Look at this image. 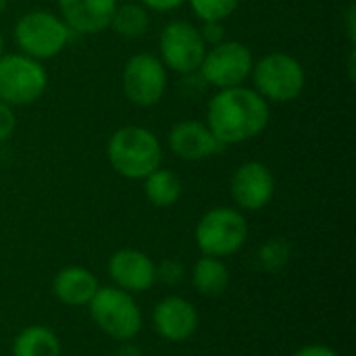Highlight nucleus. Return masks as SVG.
I'll list each match as a JSON object with an SVG mask.
<instances>
[{
    "label": "nucleus",
    "mask_w": 356,
    "mask_h": 356,
    "mask_svg": "<svg viewBox=\"0 0 356 356\" xmlns=\"http://www.w3.org/2000/svg\"><path fill=\"white\" fill-rule=\"evenodd\" d=\"M271 119V104L248 86L217 90L207 104L204 123L227 148L259 138Z\"/></svg>",
    "instance_id": "1"
},
{
    "label": "nucleus",
    "mask_w": 356,
    "mask_h": 356,
    "mask_svg": "<svg viewBox=\"0 0 356 356\" xmlns=\"http://www.w3.org/2000/svg\"><path fill=\"white\" fill-rule=\"evenodd\" d=\"M106 159L115 173L125 179H144L161 167L163 146L154 131L142 125H123L106 142Z\"/></svg>",
    "instance_id": "2"
},
{
    "label": "nucleus",
    "mask_w": 356,
    "mask_h": 356,
    "mask_svg": "<svg viewBox=\"0 0 356 356\" xmlns=\"http://www.w3.org/2000/svg\"><path fill=\"white\" fill-rule=\"evenodd\" d=\"M71 35L73 31L60 15L44 8L27 10L13 27V38L19 52L40 63L58 56L67 48Z\"/></svg>",
    "instance_id": "3"
},
{
    "label": "nucleus",
    "mask_w": 356,
    "mask_h": 356,
    "mask_svg": "<svg viewBox=\"0 0 356 356\" xmlns=\"http://www.w3.org/2000/svg\"><path fill=\"white\" fill-rule=\"evenodd\" d=\"M252 90L269 104H286L296 100L307 88V73L302 63L288 52H269L254 60Z\"/></svg>",
    "instance_id": "4"
},
{
    "label": "nucleus",
    "mask_w": 356,
    "mask_h": 356,
    "mask_svg": "<svg viewBox=\"0 0 356 356\" xmlns=\"http://www.w3.org/2000/svg\"><path fill=\"white\" fill-rule=\"evenodd\" d=\"M88 309L94 325L119 344L131 342L142 332L144 319L134 294L123 292L117 286H100Z\"/></svg>",
    "instance_id": "5"
},
{
    "label": "nucleus",
    "mask_w": 356,
    "mask_h": 356,
    "mask_svg": "<svg viewBox=\"0 0 356 356\" xmlns=\"http://www.w3.org/2000/svg\"><path fill=\"white\" fill-rule=\"evenodd\" d=\"M194 240L204 257L227 259L248 240V221L236 207H213L196 223Z\"/></svg>",
    "instance_id": "6"
},
{
    "label": "nucleus",
    "mask_w": 356,
    "mask_h": 356,
    "mask_svg": "<svg viewBox=\"0 0 356 356\" xmlns=\"http://www.w3.org/2000/svg\"><path fill=\"white\" fill-rule=\"evenodd\" d=\"M48 88L44 65L21 52L0 56V102L8 106H29L42 98Z\"/></svg>",
    "instance_id": "7"
},
{
    "label": "nucleus",
    "mask_w": 356,
    "mask_h": 356,
    "mask_svg": "<svg viewBox=\"0 0 356 356\" xmlns=\"http://www.w3.org/2000/svg\"><path fill=\"white\" fill-rule=\"evenodd\" d=\"M169 73L161 58L152 52H138L127 58L121 71L123 96L140 108L159 104L167 92Z\"/></svg>",
    "instance_id": "8"
},
{
    "label": "nucleus",
    "mask_w": 356,
    "mask_h": 356,
    "mask_svg": "<svg viewBox=\"0 0 356 356\" xmlns=\"http://www.w3.org/2000/svg\"><path fill=\"white\" fill-rule=\"evenodd\" d=\"M252 65H254V54L244 42L223 40L207 48L198 73L209 86L217 90H225V88L244 86V81L250 77Z\"/></svg>",
    "instance_id": "9"
},
{
    "label": "nucleus",
    "mask_w": 356,
    "mask_h": 356,
    "mask_svg": "<svg viewBox=\"0 0 356 356\" xmlns=\"http://www.w3.org/2000/svg\"><path fill=\"white\" fill-rule=\"evenodd\" d=\"M207 44L196 25L190 21H169L159 38V58L167 71L179 75L198 73L200 63L207 54Z\"/></svg>",
    "instance_id": "10"
},
{
    "label": "nucleus",
    "mask_w": 356,
    "mask_h": 356,
    "mask_svg": "<svg viewBox=\"0 0 356 356\" xmlns=\"http://www.w3.org/2000/svg\"><path fill=\"white\" fill-rule=\"evenodd\" d=\"M229 194L242 213L263 211L275 196V177L271 169L261 161L242 163L229 181Z\"/></svg>",
    "instance_id": "11"
},
{
    "label": "nucleus",
    "mask_w": 356,
    "mask_h": 356,
    "mask_svg": "<svg viewBox=\"0 0 356 356\" xmlns=\"http://www.w3.org/2000/svg\"><path fill=\"white\" fill-rule=\"evenodd\" d=\"M113 284L129 294L148 292L156 284V263L138 248H121L106 263Z\"/></svg>",
    "instance_id": "12"
},
{
    "label": "nucleus",
    "mask_w": 356,
    "mask_h": 356,
    "mask_svg": "<svg viewBox=\"0 0 356 356\" xmlns=\"http://www.w3.org/2000/svg\"><path fill=\"white\" fill-rule=\"evenodd\" d=\"M198 311L196 307L181 296H165L152 309V327L154 332L173 344L190 340L198 330Z\"/></svg>",
    "instance_id": "13"
},
{
    "label": "nucleus",
    "mask_w": 356,
    "mask_h": 356,
    "mask_svg": "<svg viewBox=\"0 0 356 356\" xmlns=\"http://www.w3.org/2000/svg\"><path fill=\"white\" fill-rule=\"evenodd\" d=\"M167 144L169 150L181 161H204L225 150L209 125L198 119L177 121L167 134Z\"/></svg>",
    "instance_id": "14"
},
{
    "label": "nucleus",
    "mask_w": 356,
    "mask_h": 356,
    "mask_svg": "<svg viewBox=\"0 0 356 356\" xmlns=\"http://www.w3.org/2000/svg\"><path fill=\"white\" fill-rule=\"evenodd\" d=\"M58 15L73 33L98 35L108 29L119 0H56Z\"/></svg>",
    "instance_id": "15"
},
{
    "label": "nucleus",
    "mask_w": 356,
    "mask_h": 356,
    "mask_svg": "<svg viewBox=\"0 0 356 356\" xmlns=\"http://www.w3.org/2000/svg\"><path fill=\"white\" fill-rule=\"evenodd\" d=\"M100 284L96 275L81 267V265H69L63 267L54 280H52V294L58 302L67 307H88L94 294L98 292Z\"/></svg>",
    "instance_id": "16"
},
{
    "label": "nucleus",
    "mask_w": 356,
    "mask_h": 356,
    "mask_svg": "<svg viewBox=\"0 0 356 356\" xmlns=\"http://www.w3.org/2000/svg\"><path fill=\"white\" fill-rule=\"evenodd\" d=\"M192 286L200 296L217 298L229 286V269L223 259L215 257H200L192 267Z\"/></svg>",
    "instance_id": "17"
},
{
    "label": "nucleus",
    "mask_w": 356,
    "mask_h": 356,
    "mask_svg": "<svg viewBox=\"0 0 356 356\" xmlns=\"http://www.w3.org/2000/svg\"><path fill=\"white\" fill-rule=\"evenodd\" d=\"M13 356H60V340L46 325H27L13 340Z\"/></svg>",
    "instance_id": "18"
},
{
    "label": "nucleus",
    "mask_w": 356,
    "mask_h": 356,
    "mask_svg": "<svg viewBox=\"0 0 356 356\" xmlns=\"http://www.w3.org/2000/svg\"><path fill=\"white\" fill-rule=\"evenodd\" d=\"M142 181H144L146 200L156 209H169V207L177 204V200L181 198L184 184H181L179 175L171 169L159 167L152 173H148Z\"/></svg>",
    "instance_id": "19"
},
{
    "label": "nucleus",
    "mask_w": 356,
    "mask_h": 356,
    "mask_svg": "<svg viewBox=\"0 0 356 356\" xmlns=\"http://www.w3.org/2000/svg\"><path fill=\"white\" fill-rule=\"evenodd\" d=\"M148 25H150V13H148L146 6H142L136 0V2L117 4L108 27H113L115 33H119L121 38L136 40V38L146 33Z\"/></svg>",
    "instance_id": "20"
},
{
    "label": "nucleus",
    "mask_w": 356,
    "mask_h": 356,
    "mask_svg": "<svg viewBox=\"0 0 356 356\" xmlns=\"http://www.w3.org/2000/svg\"><path fill=\"white\" fill-rule=\"evenodd\" d=\"M259 265L267 273H280L292 261V246L286 238H269L259 248Z\"/></svg>",
    "instance_id": "21"
},
{
    "label": "nucleus",
    "mask_w": 356,
    "mask_h": 356,
    "mask_svg": "<svg viewBox=\"0 0 356 356\" xmlns=\"http://www.w3.org/2000/svg\"><path fill=\"white\" fill-rule=\"evenodd\" d=\"M186 2H190L192 13L200 21H223V23L240 6V0H186Z\"/></svg>",
    "instance_id": "22"
},
{
    "label": "nucleus",
    "mask_w": 356,
    "mask_h": 356,
    "mask_svg": "<svg viewBox=\"0 0 356 356\" xmlns=\"http://www.w3.org/2000/svg\"><path fill=\"white\" fill-rule=\"evenodd\" d=\"M186 277V265L177 259H163L156 265V282L165 286H179Z\"/></svg>",
    "instance_id": "23"
},
{
    "label": "nucleus",
    "mask_w": 356,
    "mask_h": 356,
    "mask_svg": "<svg viewBox=\"0 0 356 356\" xmlns=\"http://www.w3.org/2000/svg\"><path fill=\"white\" fill-rule=\"evenodd\" d=\"M198 31L207 46H215L225 40V23L223 21H202Z\"/></svg>",
    "instance_id": "24"
},
{
    "label": "nucleus",
    "mask_w": 356,
    "mask_h": 356,
    "mask_svg": "<svg viewBox=\"0 0 356 356\" xmlns=\"http://www.w3.org/2000/svg\"><path fill=\"white\" fill-rule=\"evenodd\" d=\"M15 127H17V117H15L13 106L0 102V144L6 142L15 134Z\"/></svg>",
    "instance_id": "25"
},
{
    "label": "nucleus",
    "mask_w": 356,
    "mask_h": 356,
    "mask_svg": "<svg viewBox=\"0 0 356 356\" xmlns=\"http://www.w3.org/2000/svg\"><path fill=\"white\" fill-rule=\"evenodd\" d=\"M138 2L148 10H156V13H171L186 4V0H138Z\"/></svg>",
    "instance_id": "26"
},
{
    "label": "nucleus",
    "mask_w": 356,
    "mask_h": 356,
    "mask_svg": "<svg viewBox=\"0 0 356 356\" xmlns=\"http://www.w3.org/2000/svg\"><path fill=\"white\" fill-rule=\"evenodd\" d=\"M292 356H340L332 346L325 344H307L302 348H298Z\"/></svg>",
    "instance_id": "27"
},
{
    "label": "nucleus",
    "mask_w": 356,
    "mask_h": 356,
    "mask_svg": "<svg viewBox=\"0 0 356 356\" xmlns=\"http://www.w3.org/2000/svg\"><path fill=\"white\" fill-rule=\"evenodd\" d=\"M346 33H348V40L350 42H355L356 40V10H355V4H350L348 6V10H346Z\"/></svg>",
    "instance_id": "28"
},
{
    "label": "nucleus",
    "mask_w": 356,
    "mask_h": 356,
    "mask_svg": "<svg viewBox=\"0 0 356 356\" xmlns=\"http://www.w3.org/2000/svg\"><path fill=\"white\" fill-rule=\"evenodd\" d=\"M117 356H142V350H138V348H136L134 344H129V342H123Z\"/></svg>",
    "instance_id": "29"
},
{
    "label": "nucleus",
    "mask_w": 356,
    "mask_h": 356,
    "mask_svg": "<svg viewBox=\"0 0 356 356\" xmlns=\"http://www.w3.org/2000/svg\"><path fill=\"white\" fill-rule=\"evenodd\" d=\"M6 6H8V0H0V15L6 10Z\"/></svg>",
    "instance_id": "30"
},
{
    "label": "nucleus",
    "mask_w": 356,
    "mask_h": 356,
    "mask_svg": "<svg viewBox=\"0 0 356 356\" xmlns=\"http://www.w3.org/2000/svg\"><path fill=\"white\" fill-rule=\"evenodd\" d=\"M4 54V35L0 33V56Z\"/></svg>",
    "instance_id": "31"
}]
</instances>
